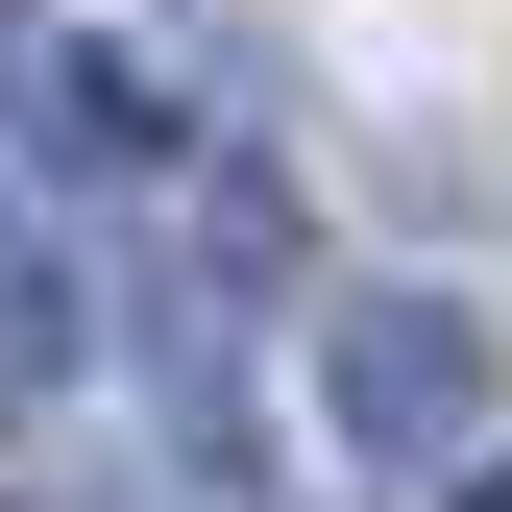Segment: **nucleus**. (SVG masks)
<instances>
[{"label": "nucleus", "instance_id": "1", "mask_svg": "<svg viewBox=\"0 0 512 512\" xmlns=\"http://www.w3.org/2000/svg\"><path fill=\"white\" fill-rule=\"evenodd\" d=\"M317 439H342L366 488H439L488 439V317L415 293V269H342V293H317Z\"/></svg>", "mask_w": 512, "mask_h": 512}, {"label": "nucleus", "instance_id": "3", "mask_svg": "<svg viewBox=\"0 0 512 512\" xmlns=\"http://www.w3.org/2000/svg\"><path fill=\"white\" fill-rule=\"evenodd\" d=\"M171 293H196V317H317V220H293L269 147H196V171H171Z\"/></svg>", "mask_w": 512, "mask_h": 512}, {"label": "nucleus", "instance_id": "2", "mask_svg": "<svg viewBox=\"0 0 512 512\" xmlns=\"http://www.w3.org/2000/svg\"><path fill=\"white\" fill-rule=\"evenodd\" d=\"M0 122H25L49 171H74V196H171V171L220 147V122L171 98L147 49H98V25H49V49H0Z\"/></svg>", "mask_w": 512, "mask_h": 512}, {"label": "nucleus", "instance_id": "4", "mask_svg": "<svg viewBox=\"0 0 512 512\" xmlns=\"http://www.w3.org/2000/svg\"><path fill=\"white\" fill-rule=\"evenodd\" d=\"M415 512H512V439H464V464H439V488H415Z\"/></svg>", "mask_w": 512, "mask_h": 512}]
</instances>
